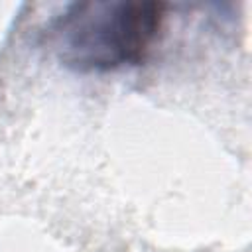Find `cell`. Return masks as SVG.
<instances>
[{
    "label": "cell",
    "mask_w": 252,
    "mask_h": 252,
    "mask_svg": "<svg viewBox=\"0 0 252 252\" xmlns=\"http://www.w3.org/2000/svg\"><path fill=\"white\" fill-rule=\"evenodd\" d=\"M167 18L156 0H85L69 4L43 32L49 51L79 73H108L146 61Z\"/></svg>",
    "instance_id": "6da1fadb"
}]
</instances>
